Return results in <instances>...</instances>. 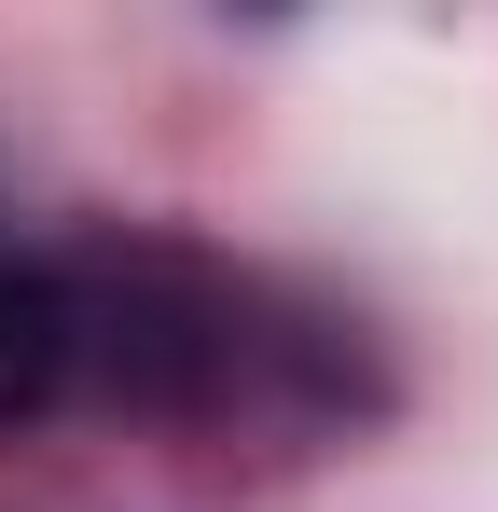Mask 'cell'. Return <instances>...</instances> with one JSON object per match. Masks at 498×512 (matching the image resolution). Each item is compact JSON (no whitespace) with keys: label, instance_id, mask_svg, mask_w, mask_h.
Masks as SVG:
<instances>
[{"label":"cell","instance_id":"cell-1","mask_svg":"<svg viewBox=\"0 0 498 512\" xmlns=\"http://www.w3.org/2000/svg\"><path fill=\"white\" fill-rule=\"evenodd\" d=\"M83 416V277L70 250H14L0 236V429Z\"/></svg>","mask_w":498,"mask_h":512}]
</instances>
